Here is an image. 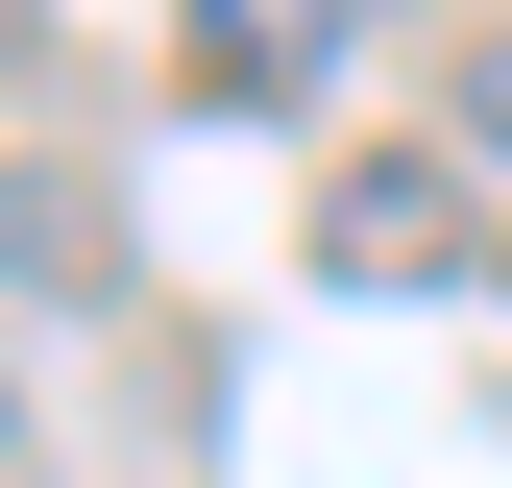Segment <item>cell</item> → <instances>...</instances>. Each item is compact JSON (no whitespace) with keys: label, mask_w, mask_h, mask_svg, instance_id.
Returning <instances> with one entry per match:
<instances>
[{"label":"cell","mask_w":512,"mask_h":488,"mask_svg":"<svg viewBox=\"0 0 512 488\" xmlns=\"http://www.w3.org/2000/svg\"><path fill=\"white\" fill-rule=\"evenodd\" d=\"M366 49V0H171V74H196L220 122H269V98H317Z\"/></svg>","instance_id":"1"},{"label":"cell","mask_w":512,"mask_h":488,"mask_svg":"<svg viewBox=\"0 0 512 488\" xmlns=\"http://www.w3.org/2000/svg\"><path fill=\"white\" fill-rule=\"evenodd\" d=\"M464 147H488V171H512V25H488V74H464Z\"/></svg>","instance_id":"3"},{"label":"cell","mask_w":512,"mask_h":488,"mask_svg":"<svg viewBox=\"0 0 512 488\" xmlns=\"http://www.w3.org/2000/svg\"><path fill=\"white\" fill-rule=\"evenodd\" d=\"M317 269H464V196L439 171H342L317 196Z\"/></svg>","instance_id":"2"}]
</instances>
